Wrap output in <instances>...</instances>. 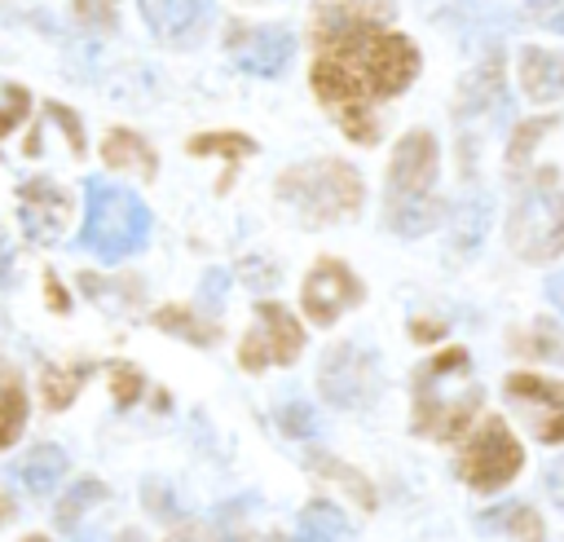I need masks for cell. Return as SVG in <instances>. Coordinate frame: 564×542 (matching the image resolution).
<instances>
[{"mask_svg":"<svg viewBox=\"0 0 564 542\" xmlns=\"http://www.w3.org/2000/svg\"><path fill=\"white\" fill-rule=\"evenodd\" d=\"M278 423H282V432L295 436V441H317V436H322L317 410H313L308 401H300V397H286V401L278 405Z\"/></svg>","mask_w":564,"mask_h":542,"instance_id":"28","label":"cell"},{"mask_svg":"<svg viewBox=\"0 0 564 542\" xmlns=\"http://www.w3.org/2000/svg\"><path fill=\"white\" fill-rule=\"evenodd\" d=\"M436 335H441L436 322H414V339H436Z\"/></svg>","mask_w":564,"mask_h":542,"instance_id":"45","label":"cell"},{"mask_svg":"<svg viewBox=\"0 0 564 542\" xmlns=\"http://www.w3.org/2000/svg\"><path fill=\"white\" fill-rule=\"evenodd\" d=\"M229 53L234 62L247 71V75H282L291 66V53H295V35L282 31V26H251V31H234L229 40Z\"/></svg>","mask_w":564,"mask_h":542,"instance_id":"14","label":"cell"},{"mask_svg":"<svg viewBox=\"0 0 564 542\" xmlns=\"http://www.w3.org/2000/svg\"><path fill=\"white\" fill-rule=\"evenodd\" d=\"M520 467H524V449H520V441L511 436V427H507L502 419H485V427H480V432L467 441V449H463L458 476H463L471 489L494 494V489H502Z\"/></svg>","mask_w":564,"mask_h":542,"instance_id":"8","label":"cell"},{"mask_svg":"<svg viewBox=\"0 0 564 542\" xmlns=\"http://www.w3.org/2000/svg\"><path fill=\"white\" fill-rule=\"evenodd\" d=\"M154 326L159 330H172V335H181V339H189V344H212L216 339V326H207V322H198L189 308H181V304H172V308H159L154 313Z\"/></svg>","mask_w":564,"mask_h":542,"instance_id":"25","label":"cell"},{"mask_svg":"<svg viewBox=\"0 0 564 542\" xmlns=\"http://www.w3.org/2000/svg\"><path fill=\"white\" fill-rule=\"evenodd\" d=\"M256 520H260V502L256 498H234V502H220L212 511V529L216 533H234V538L256 533Z\"/></svg>","mask_w":564,"mask_h":542,"instance_id":"27","label":"cell"},{"mask_svg":"<svg viewBox=\"0 0 564 542\" xmlns=\"http://www.w3.org/2000/svg\"><path fill=\"white\" fill-rule=\"evenodd\" d=\"M101 159H106L110 167H132L137 176H154V172H159L154 150H150L137 132H110V137L101 141Z\"/></svg>","mask_w":564,"mask_h":542,"instance_id":"21","label":"cell"},{"mask_svg":"<svg viewBox=\"0 0 564 542\" xmlns=\"http://www.w3.org/2000/svg\"><path fill=\"white\" fill-rule=\"evenodd\" d=\"M225 286H229V273H225V269H212V273L203 278V295H198V304H203V308H220Z\"/></svg>","mask_w":564,"mask_h":542,"instance_id":"38","label":"cell"},{"mask_svg":"<svg viewBox=\"0 0 564 542\" xmlns=\"http://www.w3.org/2000/svg\"><path fill=\"white\" fill-rule=\"evenodd\" d=\"M13 476H18V485H22L31 498H48V494L57 489V480L66 476V454H62L57 445H35V449H26V454L18 458Z\"/></svg>","mask_w":564,"mask_h":542,"instance_id":"18","label":"cell"},{"mask_svg":"<svg viewBox=\"0 0 564 542\" xmlns=\"http://www.w3.org/2000/svg\"><path fill=\"white\" fill-rule=\"evenodd\" d=\"M436 141L432 132H405L397 154H392V167H388V225L405 238H419L436 225L441 207H436Z\"/></svg>","mask_w":564,"mask_h":542,"instance_id":"3","label":"cell"},{"mask_svg":"<svg viewBox=\"0 0 564 542\" xmlns=\"http://www.w3.org/2000/svg\"><path fill=\"white\" fill-rule=\"evenodd\" d=\"M507 401L516 405V414L529 423V432L542 445H560L564 441V383L560 379H542V375H511L502 383Z\"/></svg>","mask_w":564,"mask_h":542,"instance_id":"10","label":"cell"},{"mask_svg":"<svg viewBox=\"0 0 564 542\" xmlns=\"http://www.w3.org/2000/svg\"><path fill=\"white\" fill-rule=\"evenodd\" d=\"M507 106V84H502V57H485L458 88V115L471 119V115H485V110H498Z\"/></svg>","mask_w":564,"mask_h":542,"instance_id":"16","label":"cell"},{"mask_svg":"<svg viewBox=\"0 0 564 542\" xmlns=\"http://www.w3.org/2000/svg\"><path fill=\"white\" fill-rule=\"evenodd\" d=\"M4 507H9V502H4V498H0V520H4V516H9V511H4Z\"/></svg>","mask_w":564,"mask_h":542,"instance_id":"46","label":"cell"},{"mask_svg":"<svg viewBox=\"0 0 564 542\" xmlns=\"http://www.w3.org/2000/svg\"><path fill=\"white\" fill-rule=\"evenodd\" d=\"M471 524H476V533H489V538H542V520H538V511L524 507V502L485 507Z\"/></svg>","mask_w":564,"mask_h":542,"instance_id":"19","label":"cell"},{"mask_svg":"<svg viewBox=\"0 0 564 542\" xmlns=\"http://www.w3.org/2000/svg\"><path fill=\"white\" fill-rule=\"evenodd\" d=\"M150 242V207L101 176L88 181V216H84V247L101 256L106 264H119L123 256L141 251Z\"/></svg>","mask_w":564,"mask_h":542,"instance_id":"4","label":"cell"},{"mask_svg":"<svg viewBox=\"0 0 564 542\" xmlns=\"http://www.w3.org/2000/svg\"><path fill=\"white\" fill-rule=\"evenodd\" d=\"M44 291H48V304H53L57 313H66V308H70V300H66V291H62V282H57L53 273L44 278Z\"/></svg>","mask_w":564,"mask_h":542,"instance_id":"42","label":"cell"},{"mask_svg":"<svg viewBox=\"0 0 564 542\" xmlns=\"http://www.w3.org/2000/svg\"><path fill=\"white\" fill-rule=\"evenodd\" d=\"M145 507L154 511V516H163V520H181V507H176V498H172V489L163 485V480H145Z\"/></svg>","mask_w":564,"mask_h":542,"instance_id":"35","label":"cell"},{"mask_svg":"<svg viewBox=\"0 0 564 542\" xmlns=\"http://www.w3.org/2000/svg\"><path fill=\"white\" fill-rule=\"evenodd\" d=\"M357 304H361V282L352 278V269L344 260H317L313 273L304 278V313L317 326H330Z\"/></svg>","mask_w":564,"mask_h":542,"instance_id":"11","label":"cell"},{"mask_svg":"<svg viewBox=\"0 0 564 542\" xmlns=\"http://www.w3.org/2000/svg\"><path fill=\"white\" fill-rule=\"evenodd\" d=\"M251 137L242 132H207V137H194L189 141V154H251Z\"/></svg>","mask_w":564,"mask_h":542,"instance_id":"30","label":"cell"},{"mask_svg":"<svg viewBox=\"0 0 564 542\" xmlns=\"http://www.w3.org/2000/svg\"><path fill=\"white\" fill-rule=\"evenodd\" d=\"M101 498H106V485H101V480H79V485L57 502V529L75 533L79 520H84V511H88L93 502H101Z\"/></svg>","mask_w":564,"mask_h":542,"instance_id":"26","label":"cell"},{"mask_svg":"<svg viewBox=\"0 0 564 542\" xmlns=\"http://www.w3.org/2000/svg\"><path fill=\"white\" fill-rule=\"evenodd\" d=\"M295 533L308 538V542H322V538H348L352 524L339 516V507H330V502H308V507L300 511V520H295Z\"/></svg>","mask_w":564,"mask_h":542,"instance_id":"23","label":"cell"},{"mask_svg":"<svg viewBox=\"0 0 564 542\" xmlns=\"http://www.w3.org/2000/svg\"><path fill=\"white\" fill-rule=\"evenodd\" d=\"M520 88L529 101H560L564 97V53L520 48Z\"/></svg>","mask_w":564,"mask_h":542,"instance_id":"15","label":"cell"},{"mask_svg":"<svg viewBox=\"0 0 564 542\" xmlns=\"http://www.w3.org/2000/svg\"><path fill=\"white\" fill-rule=\"evenodd\" d=\"M392 9L388 4H370V0H322L317 4V40H335V35H348V31H361V26H375L383 22Z\"/></svg>","mask_w":564,"mask_h":542,"instance_id":"17","label":"cell"},{"mask_svg":"<svg viewBox=\"0 0 564 542\" xmlns=\"http://www.w3.org/2000/svg\"><path fill=\"white\" fill-rule=\"evenodd\" d=\"M524 18L538 22V26H546V31H560V35H564V0H529Z\"/></svg>","mask_w":564,"mask_h":542,"instance_id":"36","label":"cell"},{"mask_svg":"<svg viewBox=\"0 0 564 542\" xmlns=\"http://www.w3.org/2000/svg\"><path fill=\"white\" fill-rule=\"evenodd\" d=\"M106 375H110V388H115V405L128 410L141 397V370L137 366H123V361H110Z\"/></svg>","mask_w":564,"mask_h":542,"instance_id":"32","label":"cell"},{"mask_svg":"<svg viewBox=\"0 0 564 542\" xmlns=\"http://www.w3.org/2000/svg\"><path fill=\"white\" fill-rule=\"evenodd\" d=\"M141 13L145 26L172 48L198 44L212 26V0H141Z\"/></svg>","mask_w":564,"mask_h":542,"instance_id":"12","label":"cell"},{"mask_svg":"<svg viewBox=\"0 0 564 542\" xmlns=\"http://www.w3.org/2000/svg\"><path fill=\"white\" fill-rule=\"evenodd\" d=\"M485 229H489V194H467L458 207H454V220H449V242L458 251H476L485 242Z\"/></svg>","mask_w":564,"mask_h":542,"instance_id":"20","label":"cell"},{"mask_svg":"<svg viewBox=\"0 0 564 542\" xmlns=\"http://www.w3.org/2000/svg\"><path fill=\"white\" fill-rule=\"evenodd\" d=\"M317 388L330 405L339 410H357L366 405L375 392H379V353L366 348V344H335L326 357H322V370H317Z\"/></svg>","mask_w":564,"mask_h":542,"instance_id":"7","label":"cell"},{"mask_svg":"<svg viewBox=\"0 0 564 542\" xmlns=\"http://www.w3.org/2000/svg\"><path fill=\"white\" fill-rule=\"evenodd\" d=\"M507 247L529 264H546V260L564 256V181H560V172L542 167L520 189L511 220H507Z\"/></svg>","mask_w":564,"mask_h":542,"instance_id":"5","label":"cell"},{"mask_svg":"<svg viewBox=\"0 0 564 542\" xmlns=\"http://www.w3.org/2000/svg\"><path fill=\"white\" fill-rule=\"evenodd\" d=\"M511 344L520 353H533V357H546V361H564V326H555V322H533Z\"/></svg>","mask_w":564,"mask_h":542,"instance_id":"24","label":"cell"},{"mask_svg":"<svg viewBox=\"0 0 564 542\" xmlns=\"http://www.w3.org/2000/svg\"><path fill=\"white\" fill-rule=\"evenodd\" d=\"M48 119H57V123H62V132L70 137V150H84V132H79V119H75V110H66V106L48 101Z\"/></svg>","mask_w":564,"mask_h":542,"instance_id":"39","label":"cell"},{"mask_svg":"<svg viewBox=\"0 0 564 542\" xmlns=\"http://www.w3.org/2000/svg\"><path fill=\"white\" fill-rule=\"evenodd\" d=\"M9 269H13V247H9V238L0 234V286L9 282Z\"/></svg>","mask_w":564,"mask_h":542,"instance_id":"44","label":"cell"},{"mask_svg":"<svg viewBox=\"0 0 564 542\" xmlns=\"http://www.w3.org/2000/svg\"><path fill=\"white\" fill-rule=\"evenodd\" d=\"M546 300L564 313V273H551V278H546Z\"/></svg>","mask_w":564,"mask_h":542,"instance_id":"43","label":"cell"},{"mask_svg":"<svg viewBox=\"0 0 564 542\" xmlns=\"http://www.w3.org/2000/svg\"><path fill=\"white\" fill-rule=\"evenodd\" d=\"M410 392H414V427L427 436H441V441H458L485 401V392L471 375L467 348H445V353L427 357L414 370Z\"/></svg>","mask_w":564,"mask_h":542,"instance_id":"2","label":"cell"},{"mask_svg":"<svg viewBox=\"0 0 564 542\" xmlns=\"http://www.w3.org/2000/svg\"><path fill=\"white\" fill-rule=\"evenodd\" d=\"M278 194L291 207H300L308 220L326 225V220H344L361 207V176L339 159H317V163L286 167L278 176Z\"/></svg>","mask_w":564,"mask_h":542,"instance_id":"6","label":"cell"},{"mask_svg":"<svg viewBox=\"0 0 564 542\" xmlns=\"http://www.w3.org/2000/svg\"><path fill=\"white\" fill-rule=\"evenodd\" d=\"M308 463H313L317 471H326V480H339V485H348L357 502H366V507L375 502V494H370V485H366V480H361V476H357L352 467H344V463H335V458H322V454H313Z\"/></svg>","mask_w":564,"mask_h":542,"instance_id":"31","label":"cell"},{"mask_svg":"<svg viewBox=\"0 0 564 542\" xmlns=\"http://www.w3.org/2000/svg\"><path fill=\"white\" fill-rule=\"evenodd\" d=\"M22 423H26V397H22V379H18L9 366H0V449L18 441Z\"/></svg>","mask_w":564,"mask_h":542,"instance_id":"22","label":"cell"},{"mask_svg":"<svg viewBox=\"0 0 564 542\" xmlns=\"http://www.w3.org/2000/svg\"><path fill=\"white\" fill-rule=\"evenodd\" d=\"M242 278L260 291V286H278V269L273 264H260V260H242Z\"/></svg>","mask_w":564,"mask_h":542,"instance_id":"40","label":"cell"},{"mask_svg":"<svg viewBox=\"0 0 564 542\" xmlns=\"http://www.w3.org/2000/svg\"><path fill=\"white\" fill-rule=\"evenodd\" d=\"M79 383H84V366H75V370H53V366H48L44 379H40V392H44L48 410H66V405L75 401Z\"/></svg>","mask_w":564,"mask_h":542,"instance_id":"29","label":"cell"},{"mask_svg":"<svg viewBox=\"0 0 564 542\" xmlns=\"http://www.w3.org/2000/svg\"><path fill=\"white\" fill-rule=\"evenodd\" d=\"M414 75H419V48L405 35L361 26L322 44L313 62V93L322 106L335 110L339 128L357 145H370L379 141L375 106L410 88Z\"/></svg>","mask_w":564,"mask_h":542,"instance_id":"1","label":"cell"},{"mask_svg":"<svg viewBox=\"0 0 564 542\" xmlns=\"http://www.w3.org/2000/svg\"><path fill=\"white\" fill-rule=\"evenodd\" d=\"M304 348V330L300 322L273 304V300H260L256 304V326L242 335V348H238V361L242 370H264V366H291Z\"/></svg>","mask_w":564,"mask_h":542,"instance_id":"9","label":"cell"},{"mask_svg":"<svg viewBox=\"0 0 564 542\" xmlns=\"http://www.w3.org/2000/svg\"><path fill=\"white\" fill-rule=\"evenodd\" d=\"M70 216V198L53 181H26L18 185V220L31 242H57Z\"/></svg>","mask_w":564,"mask_h":542,"instance_id":"13","label":"cell"},{"mask_svg":"<svg viewBox=\"0 0 564 542\" xmlns=\"http://www.w3.org/2000/svg\"><path fill=\"white\" fill-rule=\"evenodd\" d=\"M555 119H529V123H520V132H516V141H511V150H507V159H511V167H520L524 163V154H529V145L551 128Z\"/></svg>","mask_w":564,"mask_h":542,"instance_id":"34","label":"cell"},{"mask_svg":"<svg viewBox=\"0 0 564 542\" xmlns=\"http://www.w3.org/2000/svg\"><path fill=\"white\" fill-rule=\"evenodd\" d=\"M26 110H31L26 88H18V84H0V137H4L9 128H18V123L26 119Z\"/></svg>","mask_w":564,"mask_h":542,"instance_id":"33","label":"cell"},{"mask_svg":"<svg viewBox=\"0 0 564 542\" xmlns=\"http://www.w3.org/2000/svg\"><path fill=\"white\" fill-rule=\"evenodd\" d=\"M546 494H551V502L564 511V458H555V463L546 467Z\"/></svg>","mask_w":564,"mask_h":542,"instance_id":"41","label":"cell"},{"mask_svg":"<svg viewBox=\"0 0 564 542\" xmlns=\"http://www.w3.org/2000/svg\"><path fill=\"white\" fill-rule=\"evenodd\" d=\"M115 9L119 0H75V13L84 26H115Z\"/></svg>","mask_w":564,"mask_h":542,"instance_id":"37","label":"cell"}]
</instances>
